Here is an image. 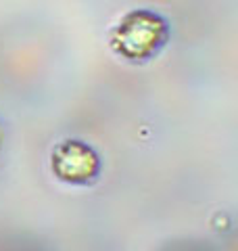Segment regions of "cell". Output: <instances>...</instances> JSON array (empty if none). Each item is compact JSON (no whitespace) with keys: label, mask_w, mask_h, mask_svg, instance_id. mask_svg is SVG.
<instances>
[{"label":"cell","mask_w":238,"mask_h":251,"mask_svg":"<svg viewBox=\"0 0 238 251\" xmlns=\"http://www.w3.org/2000/svg\"><path fill=\"white\" fill-rule=\"evenodd\" d=\"M167 23L153 11H132L117 23L111 34V46L123 59L144 61L165 44Z\"/></svg>","instance_id":"1"},{"label":"cell","mask_w":238,"mask_h":251,"mask_svg":"<svg viewBox=\"0 0 238 251\" xmlns=\"http://www.w3.org/2000/svg\"><path fill=\"white\" fill-rule=\"evenodd\" d=\"M52 170L65 182H90L98 174V157L88 145L79 140H67L54 149Z\"/></svg>","instance_id":"2"}]
</instances>
